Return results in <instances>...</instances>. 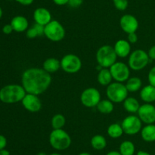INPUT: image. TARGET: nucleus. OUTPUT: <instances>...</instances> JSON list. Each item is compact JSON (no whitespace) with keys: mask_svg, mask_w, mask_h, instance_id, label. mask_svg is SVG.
Instances as JSON below:
<instances>
[{"mask_svg":"<svg viewBox=\"0 0 155 155\" xmlns=\"http://www.w3.org/2000/svg\"><path fill=\"white\" fill-rule=\"evenodd\" d=\"M21 83L27 94L39 95L49 88L51 76L43 68H30L24 71Z\"/></svg>","mask_w":155,"mask_h":155,"instance_id":"obj_1","label":"nucleus"},{"mask_svg":"<svg viewBox=\"0 0 155 155\" xmlns=\"http://www.w3.org/2000/svg\"><path fill=\"white\" fill-rule=\"evenodd\" d=\"M27 94L22 85L8 84L0 90V100L4 103L12 104L22 101Z\"/></svg>","mask_w":155,"mask_h":155,"instance_id":"obj_2","label":"nucleus"},{"mask_svg":"<svg viewBox=\"0 0 155 155\" xmlns=\"http://www.w3.org/2000/svg\"><path fill=\"white\" fill-rule=\"evenodd\" d=\"M72 140L69 134L61 129H53L49 135L50 145L57 150H64L71 146Z\"/></svg>","mask_w":155,"mask_h":155,"instance_id":"obj_3","label":"nucleus"},{"mask_svg":"<svg viewBox=\"0 0 155 155\" xmlns=\"http://www.w3.org/2000/svg\"><path fill=\"white\" fill-rule=\"evenodd\" d=\"M116 53L113 46L104 45L100 47L96 53V60L98 65L102 68H109L117 62Z\"/></svg>","mask_w":155,"mask_h":155,"instance_id":"obj_4","label":"nucleus"},{"mask_svg":"<svg viewBox=\"0 0 155 155\" xmlns=\"http://www.w3.org/2000/svg\"><path fill=\"white\" fill-rule=\"evenodd\" d=\"M128 93L126 85L117 81L110 83L106 90V94L108 100L114 103L124 102L128 97Z\"/></svg>","mask_w":155,"mask_h":155,"instance_id":"obj_5","label":"nucleus"},{"mask_svg":"<svg viewBox=\"0 0 155 155\" xmlns=\"http://www.w3.org/2000/svg\"><path fill=\"white\" fill-rule=\"evenodd\" d=\"M150 58L148 53L143 50H136L130 53L128 60V65L134 71L143 69L149 63Z\"/></svg>","mask_w":155,"mask_h":155,"instance_id":"obj_6","label":"nucleus"},{"mask_svg":"<svg viewBox=\"0 0 155 155\" xmlns=\"http://www.w3.org/2000/svg\"><path fill=\"white\" fill-rule=\"evenodd\" d=\"M65 29L59 21L51 20L47 25L45 26L44 35L53 42H58L65 36Z\"/></svg>","mask_w":155,"mask_h":155,"instance_id":"obj_7","label":"nucleus"},{"mask_svg":"<svg viewBox=\"0 0 155 155\" xmlns=\"http://www.w3.org/2000/svg\"><path fill=\"white\" fill-rule=\"evenodd\" d=\"M82 67V61L77 55L69 53L64 56L61 60V68L67 73L75 74Z\"/></svg>","mask_w":155,"mask_h":155,"instance_id":"obj_8","label":"nucleus"},{"mask_svg":"<svg viewBox=\"0 0 155 155\" xmlns=\"http://www.w3.org/2000/svg\"><path fill=\"white\" fill-rule=\"evenodd\" d=\"M80 101L86 107H95L101 101V94L95 88H86L82 92Z\"/></svg>","mask_w":155,"mask_h":155,"instance_id":"obj_9","label":"nucleus"},{"mask_svg":"<svg viewBox=\"0 0 155 155\" xmlns=\"http://www.w3.org/2000/svg\"><path fill=\"white\" fill-rule=\"evenodd\" d=\"M142 122L139 116L130 115L124 118L121 126L124 133L129 135H134L142 130Z\"/></svg>","mask_w":155,"mask_h":155,"instance_id":"obj_10","label":"nucleus"},{"mask_svg":"<svg viewBox=\"0 0 155 155\" xmlns=\"http://www.w3.org/2000/svg\"><path fill=\"white\" fill-rule=\"evenodd\" d=\"M113 79L117 82H125L130 78V67L124 62H116L109 68Z\"/></svg>","mask_w":155,"mask_h":155,"instance_id":"obj_11","label":"nucleus"},{"mask_svg":"<svg viewBox=\"0 0 155 155\" xmlns=\"http://www.w3.org/2000/svg\"><path fill=\"white\" fill-rule=\"evenodd\" d=\"M138 116L142 122L145 124H153L155 122V106L151 103L142 105L138 110Z\"/></svg>","mask_w":155,"mask_h":155,"instance_id":"obj_12","label":"nucleus"},{"mask_svg":"<svg viewBox=\"0 0 155 155\" xmlns=\"http://www.w3.org/2000/svg\"><path fill=\"white\" fill-rule=\"evenodd\" d=\"M120 25L125 33H135L139 28V21L133 15L127 14L121 17Z\"/></svg>","mask_w":155,"mask_h":155,"instance_id":"obj_13","label":"nucleus"},{"mask_svg":"<svg viewBox=\"0 0 155 155\" xmlns=\"http://www.w3.org/2000/svg\"><path fill=\"white\" fill-rule=\"evenodd\" d=\"M22 105L27 110L31 112H39L42 108V102L38 95L27 94L21 101Z\"/></svg>","mask_w":155,"mask_h":155,"instance_id":"obj_14","label":"nucleus"},{"mask_svg":"<svg viewBox=\"0 0 155 155\" xmlns=\"http://www.w3.org/2000/svg\"><path fill=\"white\" fill-rule=\"evenodd\" d=\"M33 19L37 24L45 26L51 21V15L45 8H37L33 12Z\"/></svg>","mask_w":155,"mask_h":155,"instance_id":"obj_15","label":"nucleus"},{"mask_svg":"<svg viewBox=\"0 0 155 155\" xmlns=\"http://www.w3.org/2000/svg\"><path fill=\"white\" fill-rule=\"evenodd\" d=\"M114 51L117 57L125 58L130 56L131 53V46L130 43L126 40H119L114 44Z\"/></svg>","mask_w":155,"mask_h":155,"instance_id":"obj_16","label":"nucleus"},{"mask_svg":"<svg viewBox=\"0 0 155 155\" xmlns=\"http://www.w3.org/2000/svg\"><path fill=\"white\" fill-rule=\"evenodd\" d=\"M11 25L13 27L15 31L21 33L26 31L28 29L29 22L28 20L22 15H17L14 17L11 21Z\"/></svg>","mask_w":155,"mask_h":155,"instance_id":"obj_17","label":"nucleus"},{"mask_svg":"<svg viewBox=\"0 0 155 155\" xmlns=\"http://www.w3.org/2000/svg\"><path fill=\"white\" fill-rule=\"evenodd\" d=\"M140 97L146 103L155 102V87L151 84L144 87L140 91Z\"/></svg>","mask_w":155,"mask_h":155,"instance_id":"obj_18","label":"nucleus"},{"mask_svg":"<svg viewBox=\"0 0 155 155\" xmlns=\"http://www.w3.org/2000/svg\"><path fill=\"white\" fill-rule=\"evenodd\" d=\"M61 68V61L56 58H48L43 62V69L49 74L54 73Z\"/></svg>","mask_w":155,"mask_h":155,"instance_id":"obj_19","label":"nucleus"},{"mask_svg":"<svg viewBox=\"0 0 155 155\" xmlns=\"http://www.w3.org/2000/svg\"><path fill=\"white\" fill-rule=\"evenodd\" d=\"M141 136L145 141L153 142L155 141V125H146L141 130Z\"/></svg>","mask_w":155,"mask_h":155,"instance_id":"obj_20","label":"nucleus"},{"mask_svg":"<svg viewBox=\"0 0 155 155\" xmlns=\"http://www.w3.org/2000/svg\"><path fill=\"white\" fill-rule=\"evenodd\" d=\"M98 81L102 86H108L113 79L112 74L109 68H102L98 74Z\"/></svg>","mask_w":155,"mask_h":155,"instance_id":"obj_21","label":"nucleus"},{"mask_svg":"<svg viewBox=\"0 0 155 155\" xmlns=\"http://www.w3.org/2000/svg\"><path fill=\"white\" fill-rule=\"evenodd\" d=\"M124 107L128 112L135 113V112H138V110L140 107V104L136 98L130 97H127L124 101Z\"/></svg>","mask_w":155,"mask_h":155,"instance_id":"obj_22","label":"nucleus"},{"mask_svg":"<svg viewBox=\"0 0 155 155\" xmlns=\"http://www.w3.org/2000/svg\"><path fill=\"white\" fill-rule=\"evenodd\" d=\"M90 143L92 147L97 150H103L107 146V140L103 135H94L91 139Z\"/></svg>","mask_w":155,"mask_h":155,"instance_id":"obj_23","label":"nucleus"},{"mask_svg":"<svg viewBox=\"0 0 155 155\" xmlns=\"http://www.w3.org/2000/svg\"><path fill=\"white\" fill-rule=\"evenodd\" d=\"M142 84V80L139 78L131 77L127 81V83L125 85L129 92H136L139 90H140Z\"/></svg>","mask_w":155,"mask_h":155,"instance_id":"obj_24","label":"nucleus"},{"mask_svg":"<svg viewBox=\"0 0 155 155\" xmlns=\"http://www.w3.org/2000/svg\"><path fill=\"white\" fill-rule=\"evenodd\" d=\"M119 151L122 155H134L136 147L131 141H124L120 145Z\"/></svg>","mask_w":155,"mask_h":155,"instance_id":"obj_25","label":"nucleus"},{"mask_svg":"<svg viewBox=\"0 0 155 155\" xmlns=\"http://www.w3.org/2000/svg\"><path fill=\"white\" fill-rule=\"evenodd\" d=\"M97 109L101 113L110 114L114 110V103L110 100H101V101L97 105Z\"/></svg>","mask_w":155,"mask_h":155,"instance_id":"obj_26","label":"nucleus"},{"mask_svg":"<svg viewBox=\"0 0 155 155\" xmlns=\"http://www.w3.org/2000/svg\"><path fill=\"white\" fill-rule=\"evenodd\" d=\"M124 130L121 125L118 123H113L107 128V134L112 138H118L124 134Z\"/></svg>","mask_w":155,"mask_h":155,"instance_id":"obj_27","label":"nucleus"},{"mask_svg":"<svg viewBox=\"0 0 155 155\" xmlns=\"http://www.w3.org/2000/svg\"><path fill=\"white\" fill-rule=\"evenodd\" d=\"M51 124L53 129H61L66 124V119L62 114H55L51 118Z\"/></svg>","mask_w":155,"mask_h":155,"instance_id":"obj_28","label":"nucleus"},{"mask_svg":"<svg viewBox=\"0 0 155 155\" xmlns=\"http://www.w3.org/2000/svg\"><path fill=\"white\" fill-rule=\"evenodd\" d=\"M114 7L119 11H124L128 7V0H113Z\"/></svg>","mask_w":155,"mask_h":155,"instance_id":"obj_29","label":"nucleus"},{"mask_svg":"<svg viewBox=\"0 0 155 155\" xmlns=\"http://www.w3.org/2000/svg\"><path fill=\"white\" fill-rule=\"evenodd\" d=\"M26 35H27V37L29 38V39H33V38H36L37 37V36H39L37 30H36V29L35 28V27L33 25L31 27L27 29Z\"/></svg>","mask_w":155,"mask_h":155,"instance_id":"obj_30","label":"nucleus"},{"mask_svg":"<svg viewBox=\"0 0 155 155\" xmlns=\"http://www.w3.org/2000/svg\"><path fill=\"white\" fill-rule=\"evenodd\" d=\"M148 79L149 84L155 87V66L152 67L148 72Z\"/></svg>","mask_w":155,"mask_h":155,"instance_id":"obj_31","label":"nucleus"},{"mask_svg":"<svg viewBox=\"0 0 155 155\" xmlns=\"http://www.w3.org/2000/svg\"><path fill=\"white\" fill-rule=\"evenodd\" d=\"M83 0H69L68 2V5L73 9H77L83 5Z\"/></svg>","mask_w":155,"mask_h":155,"instance_id":"obj_32","label":"nucleus"},{"mask_svg":"<svg viewBox=\"0 0 155 155\" xmlns=\"http://www.w3.org/2000/svg\"><path fill=\"white\" fill-rule=\"evenodd\" d=\"M128 41L130 43H136L138 41V36L136 34V33H128Z\"/></svg>","mask_w":155,"mask_h":155,"instance_id":"obj_33","label":"nucleus"},{"mask_svg":"<svg viewBox=\"0 0 155 155\" xmlns=\"http://www.w3.org/2000/svg\"><path fill=\"white\" fill-rule=\"evenodd\" d=\"M13 27L10 24H5L4 27H2V31L5 34H10L12 33V32L13 31Z\"/></svg>","mask_w":155,"mask_h":155,"instance_id":"obj_34","label":"nucleus"},{"mask_svg":"<svg viewBox=\"0 0 155 155\" xmlns=\"http://www.w3.org/2000/svg\"><path fill=\"white\" fill-rule=\"evenodd\" d=\"M7 145V139L4 135H0V150L5 149Z\"/></svg>","mask_w":155,"mask_h":155,"instance_id":"obj_35","label":"nucleus"},{"mask_svg":"<svg viewBox=\"0 0 155 155\" xmlns=\"http://www.w3.org/2000/svg\"><path fill=\"white\" fill-rule=\"evenodd\" d=\"M148 56H149L150 59L155 60V45L150 48V50H148Z\"/></svg>","mask_w":155,"mask_h":155,"instance_id":"obj_36","label":"nucleus"},{"mask_svg":"<svg viewBox=\"0 0 155 155\" xmlns=\"http://www.w3.org/2000/svg\"><path fill=\"white\" fill-rule=\"evenodd\" d=\"M15 1L23 5H30L33 2L34 0H15Z\"/></svg>","mask_w":155,"mask_h":155,"instance_id":"obj_37","label":"nucleus"},{"mask_svg":"<svg viewBox=\"0 0 155 155\" xmlns=\"http://www.w3.org/2000/svg\"><path fill=\"white\" fill-rule=\"evenodd\" d=\"M52 1L57 5H64L68 4L69 0H52Z\"/></svg>","mask_w":155,"mask_h":155,"instance_id":"obj_38","label":"nucleus"},{"mask_svg":"<svg viewBox=\"0 0 155 155\" xmlns=\"http://www.w3.org/2000/svg\"><path fill=\"white\" fill-rule=\"evenodd\" d=\"M106 155H122L120 151H117V150H111V151L108 152Z\"/></svg>","mask_w":155,"mask_h":155,"instance_id":"obj_39","label":"nucleus"},{"mask_svg":"<svg viewBox=\"0 0 155 155\" xmlns=\"http://www.w3.org/2000/svg\"><path fill=\"white\" fill-rule=\"evenodd\" d=\"M0 155H10V152L5 149L0 150Z\"/></svg>","mask_w":155,"mask_h":155,"instance_id":"obj_40","label":"nucleus"},{"mask_svg":"<svg viewBox=\"0 0 155 155\" xmlns=\"http://www.w3.org/2000/svg\"><path fill=\"white\" fill-rule=\"evenodd\" d=\"M136 155H151V154L148 153V152L145 151V150H139V151L136 153Z\"/></svg>","mask_w":155,"mask_h":155,"instance_id":"obj_41","label":"nucleus"},{"mask_svg":"<svg viewBox=\"0 0 155 155\" xmlns=\"http://www.w3.org/2000/svg\"><path fill=\"white\" fill-rule=\"evenodd\" d=\"M78 155H92V154H90V153H88V152H82V153H79Z\"/></svg>","mask_w":155,"mask_h":155,"instance_id":"obj_42","label":"nucleus"},{"mask_svg":"<svg viewBox=\"0 0 155 155\" xmlns=\"http://www.w3.org/2000/svg\"><path fill=\"white\" fill-rule=\"evenodd\" d=\"M2 14H3L2 9V8L0 7V19H1V18L2 17Z\"/></svg>","mask_w":155,"mask_h":155,"instance_id":"obj_43","label":"nucleus"},{"mask_svg":"<svg viewBox=\"0 0 155 155\" xmlns=\"http://www.w3.org/2000/svg\"><path fill=\"white\" fill-rule=\"evenodd\" d=\"M36 155H47V154L45 153V152H39V153H38Z\"/></svg>","mask_w":155,"mask_h":155,"instance_id":"obj_44","label":"nucleus"},{"mask_svg":"<svg viewBox=\"0 0 155 155\" xmlns=\"http://www.w3.org/2000/svg\"><path fill=\"white\" fill-rule=\"evenodd\" d=\"M49 155H61V154L59 153H50Z\"/></svg>","mask_w":155,"mask_h":155,"instance_id":"obj_45","label":"nucleus"}]
</instances>
